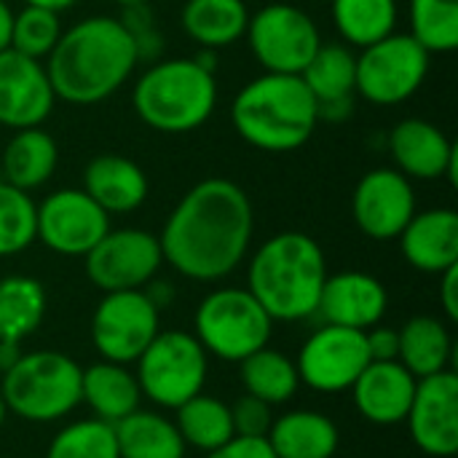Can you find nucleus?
<instances>
[{
    "label": "nucleus",
    "mask_w": 458,
    "mask_h": 458,
    "mask_svg": "<svg viewBox=\"0 0 458 458\" xmlns=\"http://www.w3.org/2000/svg\"><path fill=\"white\" fill-rule=\"evenodd\" d=\"M204 458H276L266 437H231L225 445L204 454Z\"/></svg>",
    "instance_id": "58836bf2"
},
{
    "label": "nucleus",
    "mask_w": 458,
    "mask_h": 458,
    "mask_svg": "<svg viewBox=\"0 0 458 458\" xmlns=\"http://www.w3.org/2000/svg\"><path fill=\"white\" fill-rule=\"evenodd\" d=\"M231 123L247 145L266 153H290L311 140L319 113L301 75L263 72L233 97Z\"/></svg>",
    "instance_id": "20e7f679"
},
{
    "label": "nucleus",
    "mask_w": 458,
    "mask_h": 458,
    "mask_svg": "<svg viewBox=\"0 0 458 458\" xmlns=\"http://www.w3.org/2000/svg\"><path fill=\"white\" fill-rule=\"evenodd\" d=\"M83 191L113 217L140 209L148 199V174L142 166L123 156H97L83 169Z\"/></svg>",
    "instance_id": "5701e85b"
},
{
    "label": "nucleus",
    "mask_w": 458,
    "mask_h": 458,
    "mask_svg": "<svg viewBox=\"0 0 458 458\" xmlns=\"http://www.w3.org/2000/svg\"><path fill=\"white\" fill-rule=\"evenodd\" d=\"M142 290L148 293V298L156 303V309H158V311H161V309H166V306L172 303V298H174L172 284H169V282H161V279H158V282L153 279V282H150V284H145Z\"/></svg>",
    "instance_id": "79ce46f5"
},
{
    "label": "nucleus",
    "mask_w": 458,
    "mask_h": 458,
    "mask_svg": "<svg viewBox=\"0 0 458 458\" xmlns=\"http://www.w3.org/2000/svg\"><path fill=\"white\" fill-rule=\"evenodd\" d=\"M46 59L56 99L97 105L131 78L140 62V48L123 19L86 16L59 35Z\"/></svg>",
    "instance_id": "f03ea898"
},
{
    "label": "nucleus",
    "mask_w": 458,
    "mask_h": 458,
    "mask_svg": "<svg viewBox=\"0 0 458 458\" xmlns=\"http://www.w3.org/2000/svg\"><path fill=\"white\" fill-rule=\"evenodd\" d=\"M113 432L121 458H185L188 454L174 421L161 411L137 408L121 419Z\"/></svg>",
    "instance_id": "c85d7f7f"
},
{
    "label": "nucleus",
    "mask_w": 458,
    "mask_h": 458,
    "mask_svg": "<svg viewBox=\"0 0 458 458\" xmlns=\"http://www.w3.org/2000/svg\"><path fill=\"white\" fill-rule=\"evenodd\" d=\"M164 266L158 236L142 228H110L83 258L89 282L102 293L142 290Z\"/></svg>",
    "instance_id": "f8f14e48"
},
{
    "label": "nucleus",
    "mask_w": 458,
    "mask_h": 458,
    "mask_svg": "<svg viewBox=\"0 0 458 458\" xmlns=\"http://www.w3.org/2000/svg\"><path fill=\"white\" fill-rule=\"evenodd\" d=\"M244 35L263 72L301 75L322 46L314 16L290 3H271L250 13Z\"/></svg>",
    "instance_id": "9d476101"
},
{
    "label": "nucleus",
    "mask_w": 458,
    "mask_h": 458,
    "mask_svg": "<svg viewBox=\"0 0 458 458\" xmlns=\"http://www.w3.org/2000/svg\"><path fill=\"white\" fill-rule=\"evenodd\" d=\"M8 416H11V413H8V405H5V400H3V394H0V429H3V424H5Z\"/></svg>",
    "instance_id": "49530a36"
},
{
    "label": "nucleus",
    "mask_w": 458,
    "mask_h": 458,
    "mask_svg": "<svg viewBox=\"0 0 458 458\" xmlns=\"http://www.w3.org/2000/svg\"><path fill=\"white\" fill-rule=\"evenodd\" d=\"M301 78L317 99L319 121H344L354 113L357 56L349 46L322 43Z\"/></svg>",
    "instance_id": "412c9836"
},
{
    "label": "nucleus",
    "mask_w": 458,
    "mask_h": 458,
    "mask_svg": "<svg viewBox=\"0 0 458 458\" xmlns=\"http://www.w3.org/2000/svg\"><path fill=\"white\" fill-rule=\"evenodd\" d=\"M38 204L27 191L0 180V258H11L35 244Z\"/></svg>",
    "instance_id": "c9c22d12"
},
{
    "label": "nucleus",
    "mask_w": 458,
    "mask_h": 458,
    "mask_svg": "<svg viewBox=\"0 0 458 458\" xmlns=\"http://www.w3.org/2000/svg\"><path fill=\"white\" fill-rule=\"evenodd\" d=\"M81 373L83 368L64 352H21L3 370L0 394L11 416L27 424H54L81 405Z\"/></svg>",
    "instance_id": "423d86ee"
},
{
    "label": "nucleus",
    "mask_w": 458,
    "mask_h": 458,
    "mask_svg": "<svg viewBox=\"0 0 458 458\" xmlns=\"http://www.w3.org/2000/svg\"><path fill=\"white\" fill-rule=\"evenodd\" d=\"M333 21L349 46L365 48L397 30V0H333Z\"/></svg>",
    "instance_id": "473e14b6"
},
{
    "label": "nucleus",
    "mask_w": 458,
    "mask_h": 458,
    "mask_svg": "<svg viewBox=\"0 0 458 458\" xmlns=\"http://www.w3.org/2000/svg\"><path fill=\"white\" fill-rule=\"evenodd\" d=\"M48 295L46 287L32 276H3L0 279V344L21 346L46 319Z\"/></svg>",
    "instance_id": "c756f323"
},
{
    "label": "nucleus",
    "mask_w": 458,
    "mask_h": 458,
    "mask_svg": "<svg viewBox=\"0 0 458 458\" xmlns=\"http://www.w3.org/2000/svg\"><path fill=\"white\" fill-rule=\"evenodd\" d=\"M368 338V352H370V362H389V360H397V352H400V335L394 327H384V325H376L365 333Z\"/></svg>",
    "instance_id": "ea45409f"
},
{
    "label": "nucleus",
    "mask_w": 458,
    "mask_h": 458,
    "mask_svg": "<svg viewBox=\"0 0 458 458\" xmlns=\"http://www.w3.org/2000/svg\"><path fill=\"white\" fill-rule=\"evenodd\" d=\"M389 309V293L373 274L365 271H341L327 274L317 314L322 325H338L368 333L381 325Z\"/></svg>",
    "instance_id": "a211bd4d"
},
{
    "label": "nucleus",
    "mask_w": 458,
    "mask_h": 458,
    "mask_svg": "<svg viewBox=\"0 0 458 458\" xmlns=\"http://www.w3.org/2000/svg\"><path fill=\"white\" fill-rule=\"evenodd\" d=\"M161 333V311L145 290L102 293L91 314V344L115 365H134Z\"/></svg>",
    "instance_id": "9b49d317"
},
{
    "label": "nucleus",
    "mask_w": 458,
    "mask_h": 458,
    "mask_svg": "<svg viewBox=\"0 0 458 458\" xmlns=\"http://www.w3.org/2000/svg\"><path fill=\"white\" fill-rule=\"evenodd\" d=\"M81 405L91 411V419L115 427L142 405V392L129 365L99 360L81 373Z\"/></svg>",
    "instance_id": "393cba45"
},
{
    "label": "nucleus",
    "mask_w": 458,
    "mask_h": 458,
    "mask_svg": "<svg viewBox=\"0 0 458 458\" xmlns=\"http://www.w3.org/2000/svg\"><path fill=\"white\" fill-rule=\"evenodd\" d=\"M397 239L405 263L421 274L440 276L458 266V212L451 207L416 212Z\"/></svg>",
    "instance_id": "4be33fe9"
},
{
    "label": "nucleus",
    "mask_w": 458,
    "mask_h": 458,
    "mask_svg": "<svg viewBox=\"0 0 458 458\" xmlns=\"http://www.w3.org/2000/svg\"><path fill=\"white\" fill-rule=\"evenodd\" d=\"M440 306L451 325L458 322V266L440 274Z\"/></svg>",
    "instance_id": "a19ab883"
},
{
    "label": "nucleus",
    "mask_w": 458,
    "mask_h": 458,
    "mask_svg": "<svg viewBox=\"0 0 458 458\" xmlns=\"http://www.w3.org/2000/svg\"><path fill=\"white\" fill-rule=\"evenodd\" d=\"M368 365L370 352L365 333L338 325H319L295 357L301 386L319 394L349 392Z\"/></svg>",
    "instance_id": "ddd939ff"
},
{
    "label": "nucleus",
    "mask_w": 458,
    "mask_h": 458,
    "mask_svg": "<svg viewBox=\"0 0 458 458\" xmlns=\"http://www.w3.org/2000/svg\"><path fill=\"white\" fill-rule=\"evenodd\" d=\"M46 458H121L115 432L97 419H81L62 427L48 443Z\"/></svg>",
    "instance_id": "f704fd0d"
},
{
    "label": "nucleus",
    "mask_w": 458,
    "mask_h": 458,
    "mask_svg": "<svg viewBox=\"0 0 458 458\" xmlns=\"http://www.w3.org/2000/svg\"><path fill=\"white\" fill-rule=\"evenodd\" d=\"M231 419L239 437H266L274 421V408L252 394H244L231 405Z\"/></svg>",
    "instance_id": "4c0bfd02"
},
{
    "label": "nucleus",
    "mask_w": 458,
    "mask_h": 458,
    "mask_svg": "<svg viewBox=\"0 0 458 458\" xmlns=\"http://www.w3.org/2000/svg\"><path fill=\"white\" fill-rule=\"evenodd\" d=\"M56 161H59L56 140L40 126H32V129H19L8 140L3 150L0 172L8 185L30 193L54 177Z\"/></svg>",
    "instance_id": "bb28decb"
},
{
    "label": "nucleus",
    "mask_w": 458,
    "mask_h": 458,
    "mask_svg": "<svg viewBox=\"0 0 458 458\" xmlns=\"http://www.w3.org/2000/svg\"><path fill=\"white\" fill-rule=\"evenodd\" d=\"M62 35L59 13L38 5H24L19 13H13L11 24V48L30 56V59H46L56 40Z\"/></svg>",
    "instance_id": "e433bc0d"
},
{
    "label": "nucleus",
    "mask_w": 458,
    "mask_h": 458,
    "mask_svg": "<svg viewBox=\"0 0 458 458\" xmlns=\"http://www.w3.org/2000/svg\"><path fill=\"white\" fill-rule=\"evenodd\" d=\"M180 24L193 43L217 51L244 38L250 8L244 0H185Z\"/></svg>",
    "instance_id": "cd10ccee"
},
{
    "label": "nucleus",
    "mask_w": 458,
    "mask_h": 458,
    "mask_svg": "<svg viewBox=\"0 0 458 458\" xmlns=\"http://www.w3.org/2000/svg\"><path fill=\"white\" fill-rule=\"evenodd\" d=\"M54 105L56 94L46 64L13 48L0 51V123L13 131L43 126Z\"/></svg>",
    "instance_id": "f3484780"
},
{
    "label": "nucleus",
    "mask_w": 458,
    "mask_h": 458,
    "mask_svg": "<svg viewBox=\"0 0 458 458\" xmlns=\"http://www.w3.org/2000/svg\"><path fill=\"white\" fill-rule=\"evenodd\" d=\"M11 24H13V11L5 0H0V51L11 48Z\"/></svg>",
    "instance_id": "37998d69"
},
{
    "label": "nucleus",
    "mask_w": 458,
    "mask_h": 458,
    "mask_svg": "<svg viewBox=\"0 0 458 458\" xmlns=\"http://www.w3.org/2000/svg\"><path fill=\"white\" fill-rule=\"evenodd\" d=\"M266 440L276 458H333L341 448L335 421L327 413L309 408L274 416Z\"/></svg>",
    "instance_id": "b1692460"
},
{
    "label": "nucleus",
    "mask_w": 458,
    "mask_h": 458,
    "mask_svg": "<svg viewBox=\"0 0 458 458\" xmlns=\"http://www.w3.org/2000/svg\"><path fill=\"white\" fill-rule=\"evenodd\" d=\"M416 212L413 180L392 166L368 172L352 193L354 223L373 242L397 239Z\"/></svg>",
    "instance_id": "dca6fc26"
},
{
    "label": "nucleus",
    "mask_w": 458,
    "mask_h": 458,
    "mask_svg": "<svg viewBox=\"0 0 458 458\" xmlns=\"http://www.w3.org/2000/svg\"><path fill=\"white\" fill-rule=\"evenodd\" d=\"M429 59L432 54L411 32L394 30L357 56V94L381 107L400 105L424 86Z\"/></svg>",
    "instance_id": "1a4fd4ad"
},
{
    "label": "nucleus",
    "mask_w": 458,
    "mask_h": 458,
    "mask_svg": "<svg viewBox=\"0 0 458 458\" xmlns=\"http://www.w3.org/2000/svg\"><path fill=\"white\" fill-rule=\"evenodd\" d=\"M413 445L429 458H454L458 451V376L443 370L419 378L405 419Z\"/></svg>",
    "instance_id": "2eb2a0df"
},
{
    "label": "nucleus",
    "mask_w": 458,
    "mask_h": 458,
    "mask_svg": "<svg viewBox=\"0 0 458 458\" xmlns=\"http://www.w3.org/2000/svg\"><path fill=\"white\" fill-rule=\"evenodd\" d=\"M107 231L110 215L83 188L54 191L35 212V242L62 258H86Z\"/></svg>",
    "instance_id": "4468645a"
},
{
    "label": "nucleus",
    "mask_w": 458,
    "mask_h": 458,
    "mask_svg": "<svg viewBox=\"0 0 458 458\" xmlns=\"http://www.w3.org/2000/svg\"><path fill=\"white\" fill-rule=\"evenodd\" d=\"M113 3H118L121 8H137V5H145L148 0H113Z\"/></svg>",
    "instance_id": "a18cd8bd"
},
{
    "label": "nucleus",
    "mask_w": 458,
    "mask_h": 458,
    "mask_svg": "<svg viewBox=\"0 0 458 458\" xmlns=\"http://www.w3.org/2000/svg\"><path fill=\"white\" fill-rule=\"evenodd\" d=\"M274 319L247 287H220L201 298L193 314V335L220 362L239 365L271 344Z\"/></svg>",
    "instance_id": "0eeeda50"
},
{
    "label": "nucleus",
    "mask_w": 458,
    "mask_h": 458,
    "mask_svg": "<svg viewBox=\"0 0 458 458\" xmlns=\"http://www.w3.org/2000/svg\"><path fill=\"white\" fill-rule=\"evenodd\" d=\"M419 378L397 360L370 362L352 384L357 413L373 427H400L408 419Z\"/></svg>",
    "instance_id": "aec40b11"
},
{
    "label": "nucleus",
    "mask_w": 458,
    "mask_h": 458,
    "mask_svg": "<svg viewBox=\"0 0 458 458\" xmlns=\"http://www.w3.org/2000/svg\"><path fill=\"white\" fill-rule=\"evenodd\" d=\"M174 427L185 443V448H193L199 454H209L220 445H225L233 432V419H231V405L223 403L215 394H196L188 403H182L174 411Z\"/></svg>",
    "instance_id": "2f4dec72"
},
{
    "label": "nucleus",
    "mask_w": 458,
    "mask_h": 458,
    "mask_svg": "<svg viewBox=\"0 0 458 458\" xmlns=\"http://www.w3.org/2000/svg\"><path fill=\"white\" fill-rule=\"evenodd\" d=\"M255 233L252 201L225 177L196 182L169 212L158 244L164 263L201 284L231 276L247 258Z\"/></svg>",
    "instance_id": "f257e3e1"
},
{
    "label": "nucleus",
    "mask_w": 458,
    "mask_h": 458,
    "mask_svg": "<svg viewBox=\"0 0 458 458\" xmlns=\"http://www.w3.org/2000/svg\"><path fill=\"white\" fill-rule=\"evenodd\" d=\"M239 381L244 386V394H252V397L268 403L271 408L290 403L301 389L295 360H290L284 352H279L274 346H263L255 354H250L247 360H242Z\"/></svg>",
    "instance_id": "7c9ffc66"
},
{
    "label": "nucleus",
    "mask_w": 458,
    "mask_h": 458,
    "mask_svg": "<svg viewBox=\"0 0 458 458\" xmlns=\"http://www.w3.org/2000/svg\"><path fill=\"white\" fill-rule=\"evenodd\" d=\"M78 0H24V5H38V8H48V11H64V8H72Z\"/></svg>",
    "instance_id": "c03bdc74"
},
{
    "label": "nucleus",
    "mask_w": 458,
    "mask_h": 458,
    "mask_svg": "<svg viewBox=\"0 0 458 458\" xmlns=\"http://www.w3.org/2000/svg\"><path fill=\"white\" fill-rule=\"evenodd\" d=\"M327 260L317 239L282 231L266 239L247 266V290L274 322H303L317 314Z\"/></svg>",
    "instance_id": "7ed1b4c3"
},
{
    "label": "nucleus",
    "mask_w": 458,
    "mask_h": 458,
    "mask_svg": "<svg viewBox=\"0 0 458 458\" xmlns=\"http://www.w3.org/2000/svg\"><path fill=\"white\" fill-rule=\"evenodd\" d=\"M411 35L429 54L458 48V0H411Z\"/></svg>",
    "instance_id": "72a5a7b5"
},
{
    "label": "nucleus",
    "mask_w": 458,
    "mask_h": 458,
    "mask_svg": "<svg viewBox=\"0 0 458 458\" xmlns=\"http://www.w3.org/2000/svg\"><path fill=\"white\" fill-rule=\"evenodd\" d=\"M131 105L145 126L161 134H188L215 113L217 81L196 59H164L137 78Z\"/></svg>",
    "instance_id": "39448f33"
},
{
    "label": "nucleus",
    "mask_w": 458,
    "mask_h": 458,
    "mask_svg": "<svg viewBox=\"0 0 458 458\" xmlns=\"http://www.w3.org/2000/svg\"><path fill=\"white\" fill-rule=\"evenodd\" d=\"M397 335H400L397 362H403L416 378L451 370L456 344L445 319L419 314V317H411L397 330Z\"/></svg>",
    "instance_id": "a878e982"
},
{
    "label": "nucleus",
    "mask_w": 458,
    "mask_h": 458,
    "mask_svg": "<svg viewBox=\"0 0 458 458\" xmlns=\"http://www.w3.org/2000/svg\"><path fill=\"white\" fill-rule=\"evenodd\" d=\"M389 150L397 172L408 180H440L448 177L456 185L458 148L454 140L424 118H405L389 134Z\"/></svg>",
    "instance_id": "6ab92c4d"
},
{
    "label": "nucleus",
    "mask_w": 458,
    "mask_h": 458,
    "mask_svg": "<svg viewBox=\"0 0 458 458\" xmlns=\"http://www.w3.org/2000/svg\"><path fill=\"white\" fill-rule=\"evenodd\" d=\"M134 378L142 400L158 411H177L191 397L201 394L209 376V357L185 330H161L134 362Z\"/></svg>",
    "instance_id": "6e6552de"
}]
</instances>
